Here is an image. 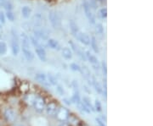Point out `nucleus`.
I'll return each mask as SVG.
<instances>
[{
  "instance_id": "1",
  "label": "nucleus",
  "mask_w": 153,
  "mask_h": 126,
  "mask_svg": "<svg viewBox=\"0 0 153 126\" xmlns=\"http://www.w3.org/2000/svg\"><path fill=\"white\" fill-rule=\"evenodd\" d=\"M11 49L12 53L15 56H16L20 52V44H19V37L17 36L16 32L12 29L11 30Z\"/></svg>"
},
{
  "instance_id": "2",
  "label": "nucleus",
  "mask_w": 153,
  "mask_h": 126,
  "mask_svg": "<svg viewBox=\"0 0 153 126\" xmlns=\"http://www.w3.org/2000/svg\"><path fill=\"white\" fill-rule=\"evenodd\" d=\"M32 105L33 106L34 109L38 113H43L45 109V107H46L44 99L40 96H34Z\"/></svg>"
},
{
  "instance_id": "3",
  "label": "nucleus",
  "mask_w": 153,
  "mask_h": 126,
  "mask_svg": "<svg viewBox=\"0 0 153 126\" xmlns=\"http://www.w3.org/2000/svg\"><path fill=\"white\" fill-rule=\"evenodd\" d=\"M82 7H83V10H84V13H85L89 23L95 24V18H94L93 13L91 11V5L88 2V0H83L82 1Z\"/></svg>"
},
{
  "instance_id": "4",
  "label": "nucleus",
  "mask_w": 153,
  "mask_h": 126,
  "mask_svg": "<svg viewBox=\"0 0 153 126\" xmlns=\"http://www.w3.org/2000/svg\"><path fill=\"white\" fill-rule=\"evenodd\" d=\"M56 118L60 122H66L69 119V112L68 110L65 108H60L57 110V113H56Z\"/></svg>"
},
{
  "instance_id": "5",
  "label": "nucleus",
  "mask_w": 153,
  "mask_h": 126,
  "mask_svg": "<svg viewBox=\"0 0 153 126\" xmlns=\"http://www.w3.org/2000/svg\"><path fill=\"white\" fill-rule=\"evenodd\" d=\"M86 58H87V59L89 62H90V64H92L93 66V68L95 70H99L100 69V63H99L98 59H97V58L94 56V55L91 54L88 51L86 52Z\"/></svg>"
},
{
  "instance_id": "6",
  "label": "nucleus",
  "mask_w": 153,
  "mask_h": 126,
  "mask_svg": "<svg viewBox=\"0 0 153 126\" xmlns=\"http://www.w3.org/2000/svg\"><path fill=\"white\" fill-rule=\"evenodd\" d=\"M49 20L53 27L57 28L59 26V18H58V15L55 11L51 10L49 12Z\"/></svg>"
},
{
  "instance_id": "7",
  "label": "nucleus",
  "mask_w": 153,
  "mask_h": 126,
  "mask_svg": "<svg viewBox=\"0 0 153 126\" xmlns=\"http://www.w3.org/2000/svg\"><path fill=\"white\" fill-rule=\"evenodd\" d=\"M34 35L39 39H42L43 41H46L49 39V36H48V33L44 31V29H41V28H36L34 31Z\"/></svg>"
},
{
  "instance_id": "8",
  "label": "nucleus",
  "mask_w": 153,
  "mask_h": 126,
  "mask_svg": "<svg viewBox=\"0 0 153 126\" xmlns=\"http://www.w3.org/2000/svg\"><path fill=\"white\" fill-rule=\"evenodd\" d=\"M36 80L38 81V82L43 84L45 86H50V83H49V80H48V77L46 76V75H44L43 73H38L36 75Z\"/></svg>"
},
{
  "instance_id": "9",
  "label": "nucleus",
  "mask_w": 153,
  "mask_h": 126,
  "mask_svg": "<svg viewBox=\"0 0 153 126\" xmlns=\"http://www.w3.org/2000/svg\"><path fill=\"white\" fill-rule=\"evenodd\" d=\"M69 44L71 46V48H72V49L74 50V52L76 53V54H77V56L82 59V60L83 61H86L87 60V58H86V55L84 54V53L82 52V51H81V50L79 49V48L76 46V44L73 43L72 42H69Z\"/></svg>"
},
{
  "instance_id": "10",
  "label": "nucleus",
  "mask_w": 153,
  "mask_h": 126,
  "mask_svg": "<svg viewBox=\"0 0 153 126\" xmlns=\"http://www.w3.org/2000/svg\"><path fill=\"white\" fill-rule=\"evenodd\" d=\"M46 108V112L49 116H55L57 110H58V107L55 104V103H50L47 107H45Z\"/></svg>"
},
{
  "instance_id": "11",
  "label": "nucleus",
  "mask_w": 153,
  "mask_h": 126,
  "mask_svg": "<svg viewBox=\"0 0 153 126\" xmlns=\"http://www.w3.org/2000/svg\"><path fill=\"white\" fill-rule=\"evenodd\" d=\"M76 38L78 39L82 44H84L86 46L90 45V38H89V37L88 36L86 33L79 32L78 35H77V37H76Z\"/></svg>"
},
{
  "instance_id": "12",
  "label": "nucleus",
  "mask_w": 153,
  "mask_h": 126,
  "mask_svg": "<svg viewBox=\"0 0 153 126\" xmlns=\"http://www.w3.org/2000/svg\"><path fill=\"white\" fill-rule=\"evenodd\" d=\"M35 51H36V53H37V56L38 57V59L42 62H45L47 60V56H46V52L44 50V48H35Z\"/></svg>"
},
{
  "instance_id": "13",
  "label": "nucleus",
  "mask_w": 153,
  "mask_h": 126,
  "mask_svg": "<svg viewBox=\"0 0 153 126\" xmlns=\"http://www.w3.org/2000/svg\"><path fill=\"white\" fill-rule=\"evenodd\" d=\"M21 38H22V48H30V39L27 35L26 33H22Z\"/></svg>"
},
{
  "instance_id": "14",
  "label": "nucleus",
  "mask_w": 153,
  "mask_h": 126,
  "mask_svg": "<svg viewBox=\"0 0 153 126\" xmlns=\"http://www.w3.org/2000/svg\"><path fill=\"white\" fill-rule=\"evenodd\" d=\"M4 117L8 121H14L16 118V114L15 113V111L10 108H8L4 112Z\"/></svg>"
},
{
  "instance_id": "15",
  "label": "nucleus",
  "mask_w": 153,
  "mask_h": 126,
  "mask_svg": "<svg viewBox=\"0 0 153 126\" xmlns=\"http://www.w3.org/2000/svg\"><path fill=\"white\" fill-rule=\"evenodd\" d=\"M61 54H62V57L66 60H70L72 58V53L68 48H63L61 49Z\"/></svg>"
},
{
  "instance_id": "16",
  "label": "nucleus",
  "mask_w": 153,
  "mask_h": 126,
  "mask_svg": "<svg viewBox=\"0 0 153 126\" xmlns=\"http://www.w3.org/2000/svg\"><path fill=\"white\" fill-rule=\"evenodd\" d=\"M22 52L27 61H33L34 59V54L30 48H22Z\"/></svg>"
},
{
  "instance_id": "17",
  "label": "nucleus",
  "mask_w": 153,
  "mask_h": 126,
  "mask_svg": "<svg viewBox=\"0 0 153 126\" xmlns=\"http://www.w3.org/2000/svg\"><path fill=\"white\" fill-rule=\"evenodd\" d=\"M70 28H71V33L73 34V36H74L75 37H76L77 35H78V33L80 32V31H79V29H78V26H77L76 23L74 21H70Z\"/></svg>"
},
{
  "instance_id": "18",
  "label": "nucleus",
  "mask_w": 153,
  "mask_h": 126,
  "mask_svg": "<svg viewBox=\"0 0 153 126\" xmlns=\"http://www.w3.org/2000/svg\"><path fill=\"white\" fill-rule=\"evenodd\" d=\"M92 86H94V89H95V91L98 92L99 94H100V95H103V94H105V96H106V94L104 92V88L101 86V85L100 84V83L94 79L93 81V85Z\"/></svg>"
},
{
  "instance_id": "19",
  "label": "nucleus",
  "mask_w": 153,
  "mask_h": 126,
  "mask_svg": "<svg viewBox=\"0 0 153 126\" xmlns=\"http://www.w3.org/2000/svg\"><path fill=\"white\" fill-rule=\"evenodd\" d=\"M48 44H49V46L52 48V49H57L59 50L60 49V44L59 42L55 40V39L53 38H49L48 40Z\"/></svg>"
},
{
  "instance_id": "20",
  "label": "nucleus",
  "mask_w": 153,
  "mask_h": 126,
  "mask_svg": "<svg viewBox=\"0 0 153 126\" xmlns=\"http://www.w3.org/2000/svg\"><path fill=\"white\" fill-rule=\"evenodd\" d=\"M22 16L24 17V18H26V19L29 18L30 15H31V14H32V10H31V8L28 7V6H24L22 9Z\"/></svg>"
},
{
  "instance_id": "21",
  "label": "nucleus",
  "mask_w": 153,
  "mask_h": 126,
  "mask_svg": "<svg viewBox=\"0 0 153 126\" xmlns=\"http://www.w3.org/2000/svg\"><path fill=\"white\" fill-rule=\"evenodd\" d=\"M90 44H91V47L95 53H99L100 52V48H99L98 42H97V40L94 37H92V38L90 39Z\"/></svg>"
},
{
  "instance_id": "22",
  "label": "nucleus",
  "mask_w": 153,
  "mask_h": 126,
  "mask_svg": "<svg viewBox=\"0 0 153 126\" xmlns=\"http://www.w3.org/2000/svg\"><path fill=\"white\" fill-rule=\"evenodd\" d=\"M7 52V44L4 42H0V54H5Z\"/></svg>"
},
{
  "instance_id": "23",
  "label": "nucleus",
  "mask_w": 153,
  "mask_h": 126,
  "mask_svg": "<svg viewBox=\"0 0 153 126\" xmlns=\"http://www.w3.org/2000/svg\"><path fill=\"white\" fill-rule=\"evenodd\" d=\"M82 103H83L84 104L87 106L88 108L90 110V111H91V110H94L93 105L91 104V103H90V100L88 98V97H83V98H82Z\"/></svg>"
},
{
  "instance_id": "24",
  "label": "nucleus",
  "mask_w": 153,
  "mask_h": 126,
  "mask_svg": "<svg viewBox=\"0 0 153 126\" xmlns=\"http://www.w3.org/2000/svg\"><path fill=\"white\" fill-rule=\"evenodd\" d=\"M30 40H31L30 42L33 43V45L34 46V48H41V47L43 48V46L41 45V43H40V42H39L38 40L35 38L34 37H31Z\"/></svg>"
},
{
  "instance_id": "25",
  "label": "nucleus",
  "mask_w": 153,
  "mask_h": 126,
  "mask_svg": "<svg viewBox=\"0 0 153 126\" xmlns=\"http://www.w3.org/2000/svg\"><path fill=\"white\" fill-rule=\"evenodd\" d=\"M6 18L10 21H14L15 19H16V16H15V14L12 12V11H7L5 14Z\"/></svg>"
},
{
  "instance_id": "26",
  "label": "nucleus",
  "mask_w": 153,
  "mask_h": 126,
  "mask_svg": "<svg viewBox=\"0 0 153 126\" xmlns=\"http://www.w3.org/2000/svg\"><path fill=\"white\" fill-rule=\"evenodd\" d=\"M95 32H96L97 34H100V35L103 34V32H104L103 26H102L101 24H97V25L95 26Z\"/></svg>"
},
{
  "instance_id": "27",
  "label": "nucleus",
  "mask_w": 153,
  "mask_h": 126,
  "mask_svg": "<svg viewBox=\"0 0 153 126\" xmlns=\"http://www.w3.org/2000/svg\"><path fill=\"white\" fill-rule=\"evenodd\" d=\"M47 77H48V80H49L50 85H53V86H56L57 85V81H56V79L52 75L49 74V75Z\"/></svg>"
},
{
  "instance_id": "28",
  "label": "nucleus",
  "mask_w": 153,
  "mask_h": 126,
  "mask_svg": "<svg viewBox=\"0 0 153 126\" xmlns=\"http://www.w3.org/2000/svg\"><path fill=\"white\" fill-rule=\"evenodd\" d=\"M94 108L97 112H100L102 110V107H101V103L99 100H95V103H94Z\"/></svg>"
},
{
  "instance_id": "29",
  "label": "nucleus",
  "mask_w": 153,
  "mask_h": 126,
  "mask_svg": "<svg viewBox=\"0 0 153 126\" xmlns=\"http://www.w3.org/2000/svg\"><path fill=\"white\" fill-rule=\"evenodd\" d=\"M70 67H71V70H74V71L81 72V67L78 65V64H71Z\"/></svg>"
},
{
  "instance_id": "30",
  "label": "nucleus",
  "mask_w": 153,
  "mask_h": 126,
  "mask_svg": "<svg viewBox=\"0 0 153 126\" xmlns=\"http://www.w3.org/2000/svg\"><path fill=\"white\" fill-rule=\"evenodd\" d=\"M6 16L5 14L3 11H0V23L1 24H5Z\"/></svg>"
},
{
  "instance_id": "31",
  "label": "nucleus",
  "mask_w": 153,
  "mask_h": 126,
  "mask_svg": "<svg viewBox=\"0 0 153 126\" xmlns=\"http://www.w3.org/2000/svg\"><path fill=\"white\" fill-rule=\"evenodd\" d=\"M100 16L102 17V18H105V17L107 16V10L105 8L101 9L100 10Z\"/></svg>"
},
{
  "instance_id": "32",
  "label": "nucleus",
  "mask_w": 153,
  "mask_h": 126,
  "mask_svg": "<svg viewBox=\"0 0 153 126\" xmlns=\"http://www.w3.org/2000/svg\"><path fill=\"white\" fill-rule=\"evenodd\" d=\"M96 123L98 124L99 126H106L105 125V121L103 119H100V118H96Z\"/></svg>"
},
{
  "instance_id": "33",
  "label": "nucleus",
  "mask_w": 153,
  "mask_h": 126,
  "mask_svg": "<svg viewBox=\"0 0 153 126\" xmlns=\"http://www.w3.org/2000/svg\"><path fill=\"white\" fill-rule=\"evenodd\" d=\"M101 67H102V70H103V73L105 74V75L107 74V69H106V63L105 62H102V64H101Z\"/></svg>"
},
{
  "instance_id": "34",
  "label": "nucleus",
  "mask_w": 153,
  "mask_h": 126,
  "mask_svg": "<svg viewBox=\"0 0 153 126\" xmlns=\"http://www.w3.org/2000/svg\"><path fill=\"white\" fill-rule=\"evenodd\" d=\"M57 92H59V93H60L61 96H63V95L65 94L64 89L61 87V86H57Z\"/></svg>"
},
{
  "instance_id": "35",
  "label": "nucleus",
  "mask_w": 153,
  "mask_h": 126,
  "mask_svg": "<svg viewBox=\"0 0 153 126\" xmlns=\"http://www.w3.org/2000/svg\"><path fill=\"white\" fill-rule=\"evenodd\" d=\"M6 0H0V7H4V4H5Z\"/></svg>"
},
{
  "instance_id": "36",
  "label": "nucleus",
  "mask_w": 153,
  "mask_h": 126,
  "mask_svg": "<svg viewBox=\"0 0 153 126\" xmlns=\"http://www.w3.org/2000/svg\"><path fill=\"white\" fill-rule=\"evenodd\" d=\"M1 28H2V24L0 23V29H1Z\"/></svg>"
},
{
  "instance_id": "37",
  "label": "nucleus",
  "mask_w": 153,
  "mask_h": 126,
  "mask_svg": "<svg viewBox=\"0 0 153 126\" xmlns=\"http://www.w3.org/2000/svg\"><path fill=\"white\" fill-rule=\"evenodd\" d=\"M0 38H1V34H0Z\"/></svg>"
},
{
  "instance_id": "38",
  "label": "nucleus",
  "mask_w": 153,
  "mask_h": 126,
  "mask_svg": "<svg viewBox=\"0 0 153 126\" xmlns=\"http://www.w3.org/2000/svg\"><path fill=\"white\" fill-rule=\"evenodd\" d=\"M100 1H103V0H100Z\"/></svg>"
}]
</instances>
